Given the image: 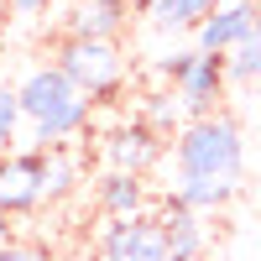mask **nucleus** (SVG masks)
Wrapping results in <instances>:
<instances>
[{"label": "nucleus", "instance_id": "obj_12", "mask_svg": "<svg viewBox=\"0 0 261 261\" xmlns=\"http://www.w3.org/2000/svg\"><path fill=\"white\" fill-rule=\"evenodd\" d=\"M235 193H241V178H178L172 199L193 214H209V209H225Z\"/></svg>", "mask_w": 261, "mask_h": 261}, {"label": "nucleus", "instance_id": "obj_8", "mask_svg": "<svg viewBox=\"0 0 261 261\" xmlns=\"http://www.w3.org/2000/svg\"><path fill=\"white\" fill-rule=\"evenodd\" d=\"M99 157L110 162V172H136V178H146V172L157 167V157H162V136H157L146 120L120 125V130H110V136H105Z\"/></svg>", "mask_w": 261, "mask_h": 261}, {"label": "nucleus", "instance_id": "obj_11", "mask_svg": "<svg viewBox=\"0 0 261 261\" xmlns=\"http://www.w3.org/2000/svg\"><path fill=\"white\" fill-rule=\"evenodd\" d=\"M157 225H162V235H167V256H172V261H199V256H204V246H209L204 220H199L193 209H183L178 199L162 204Z\"/></svg>", "mask_w": 261, "mask_h": 261}, {"label": "nucleus", "instance_id": "obj_13", "mask_svg": "<svg viewBox=\"0 0 261 261\" xmlns=\"http://www.w3.org/2000/svg\"><path fill=\"white\" fill-rule=\"evenodd\" d=\"M73 183H79V162L63 146H47V151H42V199H47V204L68 199Z\"/></svg>", "mask_w": 261, "mask_h": 261}, {"label": "nucleus", "instance_id": "obj_7", "mask_svg": "<svg viewBox=\"0 0 261 261\" xmlns=\"http://www.w3.org/2000/svg\"><path fill=\"white\" fill-rule=\"evenodd\" d=\"M42 204V146L37 151H6L0 157V209L11 214H27Z\"/></svg>", "mask_w": 261, "mask_h": 261}, {"label": "nucleus", "instance_id": "obj_5", "mask_svg": "<svg viewBox=\"0 0 261 261\" xmlns=\"http://www.w3.org/2000/svg\"><path fill=\"white\" fill-rule=\"evenodd\" d=\"M99 261H172L162 225L141 214V220H110L99 235Z\"/></svg>", "mask_w": 261, "mask_h": 261}, {"label": "nucleus", "instance_id": "obj_15", "mask_svg": "<svg viewBox=\"0 0 261 261\" xmlns=\"http://www.w3.org/2000/svg\"><path fill=\"white\" fill-rule=\"evenodd\" d=\"M225 73H230V84H256L261 79V21L251 27V37L235 53H225Z\"/></svg>", "mask_w": 261, "mask_h": 261}, {"label": "nucleus", "instance_id": "obj_14", "mask_svg": "<svg viewBox=\"0 0 261 261\" xmlns=\"http://www.w3.org/2000/svg\"><path fill=\"white\" fill-rule=\"evenodd\" d=\"M141 16H146V27L162 32V37H178V32H193V27H199V16H193L188 0H146Z\"/></svg>", "mask_w": 261, "mask_h": 261}, {"label": "nucleus", "instance_id": "obj_2", "mask_svg": "<svg viewBox=\"0 0 261 261\" xmlns=\"http://www.w3.org/2000/svg\"><path fill=\"white\" fill-rule=\"evenodd\" d=\"M178 178H241L246 172V136L225 110H214L204 120H188L178 130Z\"/></svg>", "mask_w": 261, "mask_h": 261}, {"label": "nucleus", "instance_id": "obj_20", "mask_svg": "<svg viewBox=\"0 0 261 261\" xmlns=\"http://www.w3.org/2000/svg\"><path fill=\"white\" fill-rule=\"evenodd\" d=\"M6 246H16V225H11V214L0 209V251H6Z\"/></svg>", "mask_w": 261, "mask_h": 261}, {"label": "nucleus", "instance_id": "obj_4", "mask_svg": "<svg viewBox=\"0 0 261 261\" xmlns=\"http://www.w3.org/2000/svg\"><path fill=\"white\" fill-rule=\"evenodd\" d=\"M53 63L73 79V89H84L89 99H110L125 79V53L120 42H99V37H63Z\"/></svg>", "mask_w": 261, "mask_h": 261}, {"label": "nucleus", "instance_id": "obj_9", "mask_svg": "<svg viewBox=\"0 0 261 261\" xmlns=\"http://www.w3.org/2000/svg\"><path fill=\"white\" fill-rule=\"evenodd\" d=\"M130 27V6L120 0H73L63 16V37H99V42H120Z\"/></svg>", "mask_w": 261, "mask_h": 261}, {"label": "nucleus", "instance_id": "obj_18", "mask_svg": "<svg viewBox=\"0 0 261 261\" xmlns=\"http://www.w3.org/2000/svg\"><path fill=\"white\" fill-rule=\"evenodd\" d=\"M0 261H58V256L47 246H37V241H16V246L0 251Z\"/></svg>", "mask_w": 261, "mask_h": 261}, {"label": "nucleus", "instance_id": "obj_6", "mask_svg": "<svg viewBox=\"0 0 261 261\" xmlns=\"http://www.w3.org/2000/svg\"><path fill=\"white\" fill-rule=\"evenodd\" d=\"M256 11H261V0H220V6L193 27V47H199V53H214V58L235 53V47L251 37Z\"/></svg>", "mask_w": 261, "mask_h": 261}, {"label": "nucleus", "instance_id": "obj_21", "mask_svg": "<svg viewBox=\"0 0 261 261\" xmlns=\"http://www.w3.org/2000/svg\"><path fill=\"white\" fill-rule=\"evenodd\" d=\"M73 261H99V256H73Z\"/></svg>", "mask_w": 261, "mask_h": 261}, {"label": "nucleus", "instance_id": "obj_3", "mask_svg": "<svg viewBox=\"0 0 261 261\" xmlns=\"http://www.w3.org/2000/svg\"><path fill=\"white\" fill-rule=\"evenodd\" d=\"M157 68H162V79L172 84V94H178V105H183V115H188V120H204V115L220 110L225 84H230L225 58L199 53V47H178V53H167Z\"/></svg>", "mask_w": 261, "mask_h": 261}, {"label": "nucleus", "instance_id": "obj_1", "mask_svg": "<svg viewBox=\"0 0 261 261\" xmlns=\"http://www.w3.org/2000/svg\"><path fill=\"white\" fill-rule=\"evenodd\" d=\"M16 99H21V115H27L32 125V136L37 146L47 151V146H68L84 125H89V110H94V99L73 89V79L58 68V63H37V68L21 73L16 84Z\"/></svg>", "mask_w": 261, "mask_h": 261}, {"label": "nucleus", "instance_id": "obj_17", "mask_svg": "<svg viewBox=\"0 0 261 261\" xmlns=\"http://www.w3.org/2000/svg\"><path fill=\"white\" fill-rule=\"evenodd\" d=\"M146 125L157 130H183L188 120H183V105H178V94H151V110H146Z\"/></svg>", "mask_w": 261, "mask_h": 261}, {"label": "nucleus", "instance_id": "obj_19", "mask_svg": "<svg viewBox=\"0 0 261 261\" xmlns=\"http://www.w3.org/2000/svg\"><path fill=\"white\" fill-rule=\"evenodd\" d=\"M58 6V0H6V11L11 16H21V21H37V16H47Z\"/></svg>", "mask_w": 261, "mask_h": 261}, {"label": "nucleus", "instance_id": "obj_22", "mask_svg": "<svg viewBox=\"0 0 261 261\" xmlns=\"http://www.w3.org/2000/svg\"><path fill=\"white\" fill-rule=\"evenodd\" d=\"M256 21H261V11H256Z\"/></svg>", "mask_w": 261, "mask_h": 261}, {"label": "nucleus", "instance_id": "obj_16", "mask_svg": "<svg viewBox=\"0 0 261 261\" xmlns=\"http://www.w3.org/2000/svg\"><path fill=\"white\" fill-rule=\"evenodd\" d=\"M21 99H16V84H0V157L16 146V130H21Z\"/></svg>", "mask_w": 261, "mask_h": 261}, {"label": "nucleus", "instance_id": "obj_10", "mask_svg": "<svg viewBox=\"0 0 261 261\" xmlns=\"http://www.w3.org/2000/svg\"><path fill=\"white\" fill-rule=\"evenodd\" d=\"M94 204H99L105 220H141L151 199H146V183L136 172H105L94 183Z\"/></svg>", "mask_w": 261, "mask_h": 261}]
</instances>
